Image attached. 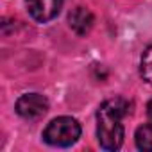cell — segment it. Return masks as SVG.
<instances>
[{"mask_svg": "<svg viewBox=\"0 0 152 152\" xmlns=\"http://www.w3.org/2000/svg\"><path fill=\"white\" fill-rule=\"evenodd\" d=\"M129 102L122 97L107 99L97 111V138L104 150H118L124 143V116L129 115Z\"/></svg>", "mask_w": 152, "mask_h": 152, "instance_id": "cell-1", "label": "cell"}, {"mask_svg": "<svg viewBox=\"0 0 152 152\" xmlns=\"http://www.w3.org/2000/svg\"><path fill=\"white\" fill-rule=\"evenodd\" d=\"M81 136V125L72 116L54 118L43 131V140L52 147H70Z\"/></svg>", "mask_w": 152, "mask_h": 152, "instance_id": "cell-2", "label": "cell"}, {"mask_svg": "<svg viewBox=\"0 0 152 152\" xmlns=\"http://www.w3.org/2000/svg\"><path fill=\"white\" fill-rule=\"evenodd\" d=\"M48 111L47 97L39 93H25L16 100V113L25 120H38Z\"/></svg>", "mask_w": 152, "mask_h": 152, "instance_id": "cell-3", "label": "cell"}, {"mask_svg": "<svg viewBox=\"0 0 152 152\" xmlns=\"http://www.w3.org/2000/svg\"><path fill=\"white\" fill-rule=\"evenodd\" d=\"M63 2L64 0H25V6H27L29 15L36 22L45 23V22L54 20L59 15Z\"/></svg>", "mask_w": 152, "mask_h": 152, "instance_id": "cell-4", "label": "cell"}, {"mask_svg": "<svg viewBox=\"0 0 152 152\" xmlns=\"http://www.w3.org/2000/svg\"><path fill=\"white\" fill-rule=\"evenodd\" d=\"M68 23H70V27L77 32L79 36H84V34H88L91 31V27L95 23V18H93V15H91L90 9H86V7H75L68 15Z\"/></svg>", "mask_w": 152, "mask_h": 152, "instance_id": "cell-5", "label": "cell"}, {"mask_svg": "<svg viewBox=\"0 0 152 152\" xmlns=\"http://www.w3.org/2000/svg\"><path fill=\"white\" fill-rule=\"evenodd\" d=\"M134 140H136V147L140 150H148L150 152L152 150V122L138 127V131L134 134Z\"/></svg>", "mask_w": 152, "mask_h": 152, "instance_id": "cell-6", "label": "cell"}, {"mask_svg": "<svg viewBox=\"0 0 152 152\" xmlns=\"http://www.w3.org/2000/svg\"><path fill=\"white\" fill-rule=\"evenodd\" d=\"M140 72L145 83H148L152 86V47H148L143 56H141V64H140Z\"/></svg>", "mask_w": 152, "mask_h": 152, "instance_id": "cell-7", "label": "cell"}, {"mask_svg": "<svg viewBox=\"0 0 152 152\" xmlns=\"http://www.w3.org/2000/svg\"><path fill=\"white\" fill-rule=\"evenodd\" d=\"M147 116H148V120L152 122V100H150L148 106H147Z\"/></svg>", "mask_w": 152, "mask_h": 152, "instance_id": "cell-8", "label": "cell"}]
</instances>
